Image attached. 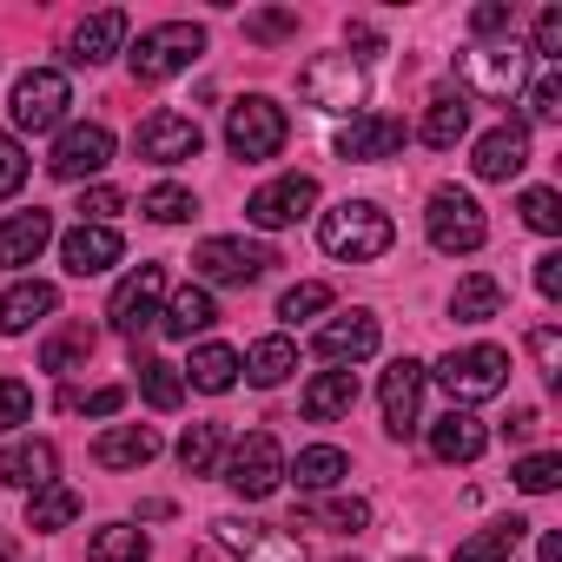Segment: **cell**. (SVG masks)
Returning a JSON list of instances; mask_svg holds the SVG:
<instances>
[{"label": "cell", "instance_id": "6da1fadb", "mask_svg": "<svg viewBox=\"0 0 562 562\" xmlns=\"http://www.w3.org/2000/svg\"><path fill=\"white\" fill-rule=\"evenodd\" d=\"M391 238H397V225H391V212H378L371 199H345V205H331V212L318 218V245H325L331 258H351V265L384 258Z\"/></svg>", "mask_w": 562, "mask_h": 562}, {"label": "cell", "instance_id": "7a4b0ae2", "mask_svg": "<svg viewBox=\"0 0 562 562\" xmlns=\"http://www.w3.org/2000/svg\"><path fill=\"white\" fill-rule=\"evenodd\" d=\"M285 139H292V120H285V106H278V100H265V93L232 100V113H225V146H232V159H245V166L278 159V153H285Z\"/></svg>", "mask_w": 562, "mask_h": 562}, {"label": "cell", "instance_id": "3957f363", "mask_svg": "<svg viewBox=\"0 0 562 562\" xmlns=\"http://www.w3.org/2000/svg\"><path fill=\"white\" fill-rule=\"evenodd\" d=\"M430 378L450 391V404H457V411H470V404H483V397H496V391L509 384V351H503V345H470V351L437 358V371H430Z\"/></svg>", "mask_w": 562, "mask_h": 562}, {"label": "cell", "instance_id": "277c9868", "mask_svg": "<svg viewBox=\"0 0 562 562\" xmlns=\"http://www.w3.org/2000/svg\"><path fill=\"white\" fill-rule=\"evenodd\" d=\"M199 54H205V27H199V21H166V27H146L139 47H133L126 60H133V80L159 87V80L186 74Z\"/></svg>", "mask_w": 562, "mask_h": 562}, {"label": "cell", "instance_id": "5b68a950", "mask_svg": "<svg viewBox=\"0 0 562 562\" xmlns=\"http://www.w3.org/2000/svg\"><path fill=\"white\" fill-rule=\"evenodd\" d=\"M225 483H232V496L265 503L278 483H285V450H278V437L271 430H245L232 443V457H225Z\"/></svg>", "mask_w": 562, "mask_h": 562}, {"label": "cell", "instance_id": "8992f818", "mask_svg": "<svg viewBox=\"0 0 562 562\" xmlns=\"http://www.w3.org/2000/svg\"><path fill=\"white\" fill-rule=\"evenodd\" d=\"M424 232H430V245L437 251H476L483 238H490V218H483V205L470 199V192H457V186H437L430 192V212H424Z\"/></svg>", "mask_w": 562, "mask_h": 562}, {"label": "cell", "instance_id": "52a82bcc", "mask_svg": "<svg viewBox=\"0 0 562 562\" xmlns=\"http://www.w3.org/2000/svg\"><path fill=\"white\" fill-rule=\"evenodd\" d=\"M299 100L318 106V113H358L364 106V67L351 54H318L299 74Z\"/></svg>", "mask_w": 562, "mask_h": 562}, {"label": "cell", "instance_id": "ba28073f", "mask_svg": "<svg viewBox=\"0 0 562 562\" xmlns=\"http://www.w3.org/2000/svg\"><path fill=\"white\" fill-rule=\"evenodd\" d=\"M278 265L271 245H251V238H205L192 251V271L212 278V285H258V278Z\"/></svg>", "mask_w": 562, "mask_h": 562}, {"label": "cell", "instance_id": "9c48e42d", "mask_svg": "<svg viewBox=\"0 0 562 562\" xmlns=\"http://www.w3.org/2000/svg\"><path fill=\"white\" fill-rule=\"evenodd\" d=\"M457 74H463V87L483 93V100H516L522 80H529V54H522V47H463V54H457Z\"/></svg>", "mask_w": 562, "mask_h": 562}, {"label": "cell", "instance_id": "30bf717a", "mask_svg": "<svg viewBox=\"0 0 562 562\" xmlns=\"http://www.w3.org/2000/svg\"><path fill=\"white\" fill-rule=\"evenodd\" d=\"M67 106H74V87H67V74H54V67H34V74H21L14 80V126L21 133H54L60 120H67Z\"/></svg>", "mask_w": 562, "mask_h": 562}, {"label": "cell", "instance_id": "8fae6325", "mask_svg": "<svg viewBox=\"0 0 562 562\" xmlns=\"http://www.w3.org/2000/svg\"><path fill=\"white\" fill-rule=\"evenodd\" d=\"M218 549H232L238 562H312L305 542L292 529H278V522H245V516H218Z\"/></svg>", "mask_w": 562, "mask_h": 562}, {"label": "cell", "instance_id": "7c38bea8", "mask_svg": "<svg viewBox=\"0 0 562 562\" xmlns=\"http://www.w3.org/2000/svg\"><path fill=\"white\" fill-rule=\"evenodd\" d=\"M159 299H166V265H139V271H126V278H120V292H113V305H106L113 331H120V338L153 331V325H159Z\"/></svg>", "mask_w": 562, "mask_h": 562}, {"label": "cell", "instance_id": "4fadbf2b", "mask_svg": "<svg viewBox=\"0 0 562 562\" xmlns=\"http://www.w3.org/2000/svg\"><path fill=\"white\" fill-rule=\"evenodd\" d=\"M113 166V133L100 126V120H80V126H67L60 139H54V153H47V172L54 179H93V172H106Z\"/></svg>", "mask_w": 562, "mask_h": 562}, {"label": "cell", "instance_id": "5bb4252c", "mask_svg": "<svg viewBox=\"0 0 562 562\" xmlns=\"http://www.w3.org/2000/svg\"><path fill=\"white\" fill-rule=\"evenodd\" d=\"M312 205H318V179L285 172V179H271V186H258V192L245 199V218H251L258 232H278V225H299Z\"/></svg>", "mask_w": 562, "mask_h": 562}, {"label": "cell", "instance_id": "9a60e30c", "mask_svg": "<svg viewBox=\"0 0 562 562\" xmlns=\"http://www.w3.org/2000/svg\"><path fill=\"white\" fill-rule=\"evenodd\" d=\"M199 146H205V133H199V120H186V113H153V120H139V133H133V153L153 159V166L199 159Z\"/></svg>", "mask_w": 562, "mask_h": 562}, {"label": "cell", "instance_id": "2e32d148", "mask_svg": "<svg viewBox=\"0 0 562 562\" xmlns=\"http://www.w3.org/2000/svg\"><path fill=\"white\" fill-rule=\"evenodd\" d=\"M397 153H404V120H391V113H351V126L338 133V159H351V166H378Z\"/></svg>", "mask_w": 562, "mask_h": 562}, {"label": "cell", "instance_id": "e0dca14e", "mask_svg": "<svg viewBox=\"0 0 562 562\" xmlns=\"http://www.w3.org/2000/svg\"><path fill=\"white\" fill-rule=\"evenodd\" d=\"M424 364L417 358H397L391 371H384V430L397 437V443H411L417 437V404H424Z\"/></svg>", "mask_w": 562, "mask_h": 562}, {"label": "cell", "instance_id": "ac0fdd59", "mask_svg": "<svg viewBox=\"0 0 562 562\" xmlns=\"http://www.w3.org/2000/svg\"><path fill=\"white\" fill-rule=\"evenodd\" d=\"M470 166H476V179H516V172L529 166V126H522V120H503V126H490V133L476 139Z\"/></svg>", "mask_w": 562, "mask_h": 562}, {"label": "cell", "instance_id": "d6986e66", "mask_svg": "<svg viewBox=\"0 0 562 562\" xmlns=\"http://www.w3.org/2000/svg\"><path fill=\"white\" fill-rule=\"evenodd\" d=\"M0 483H14V490H47V483H60V450L47 443V437H21V443H8L0 450Z\"/></svg>", "mask_w": 562, "mask_h": 562}, {"label": "cell", "instance_id": "ffe728a7", "mask_svg": "<svg viewBox=\"0 0 562 562\" xmlns=\"http://www.w3.org/2000/svg\"><path fill=\"white\" fill-rule=\"evenodd\" d=\"M312 345H318L325 364H364V358L378 351V318H371V312H345V318H331Z\"/></svg>", "mask_w": 562, "mask_h": 562}, {"label": "cell", "instance_id": "44dd1931", "mask_svg": "<svg viewBox=\"0 0 562 562\" xmlns=\"http://www.w3.org/2000/svg\"><path fill=\"white\" fill-rule=\"evenodd\" d=\"M430 450H437V463H476L483 450H490V430H483V417L476 411H443L437 424H430Z\"/></svg>", "mask_w": 562, "mask_h": 562}, {"label": "cell", "instance_id": "7402d4cb", "mask_svg": "<svg viewBox=\"0 0 562 562\" xmlns=\"http://www.w3.org/2000/svg\"><path fill=\"white\" fill-rule=\"evenodd\" d=\"M120 232L113 225H74L67 238H60V265L74 271V278H93V271H106V265H120Z\"/></svg>", "mask_w": 562, "mask_h": 562}, {"label": "cell", "instance_id": "603a6c76", "mask_svg": "<svg viewBox=\"0 0 562 562\" xmlns=\"http://www.w3.org/2000/svg\"><path fill=\"white\" fill-rule=\"evenodd\" d=\"M47 238H54V212H14V218H0V265L8 271H21V265H34L41 251H47Z\"/></svg>", "mask_w": 562, "mask_h": 562}, {"label": "cell", "instance_id": "cb8c5ba5", "mask_svg": "<svg viewBox=\"0 0 562 562\" xmlns=\"http://www.w3.org/2000/svg\"><path fill=\"white\" fill-rule=\"evenodd\" d=\"M120 41H126V14H120V8H100L93 21H80V27H74L67 60H74V67H106V60L120 54Z\"/></svg>", "mask_w": 562, "mask_h": 562}, {"label": "cell", "instance_id": "d4e9b609", "mask_svg": "<svg viewBox=\"0 0 562 562\" xmlns=\"http://www.w3.org/2000/svg\"><path fill=\"white\" fill-rule=\"evenodd\" d=\"M54 312H60V292L47 285V278H21V285L0 299V331L21 338V331H34V325L54 318Z\"/></svg>", "mask_w": 562, "mask_h": 562}, {"label": "cell", "instance_id": "484cf974", "mask_svg": "<svg viewBox=\"0 0 562 562\" xmlns=\"http://www.w3.org/2000/svg\"><path fill=\"white\" fill-rule=\"evenodd\" d=\"M351 404H358V371H325V378H312L305 397H299L305 424H338V417H351Z\"/></svg>", "mask_w": 562, "mask_h": 562}, {"label": "cell", "instance_id": "4316f807", "mask_svg": "<svg viewBox=\"0 0 562 562\" xmlns=\"http://www.w3.org/2000/svg\"><path fill=\"white\" fill-rule=\"evenodd\" d=\"M159 457V437L146 430V424H113L100 443H93V463L100 470H139V463H153Z\"/></svg>", "mask_w": 562, "mask_h": 562}, {"label": "cell", "instance_id": "83f0119b", "mask_svg": "<svg viewBox=\"0 0 562 562\" xmlns=\"http://www.w3.org/2000/svg\"><path fill=\"white\" fill-rule=\"evenodd\" d=\"M285 476L299 483V496H318V490H338L351 476V457L338 443H312V450H299V463H285Z\"/></svg>", "mask_w": 562, "mask_h": 562}, {"label": "cell", "instance_id": "f1b7e54d", "mask_svg": "<svg viewBox=\"0 0 562 562\" xmlns=\"http://www.w3.org/2000/svg\"><path fill=\"white\" fill-rule=\"evenodd\" d=\"M212 325H218V305H212L205 285L172 292V305L159 312V331H166V338H199V331H212Z\"/></svg>", "mask_w": 562, "mask_h": 562}, {"label": "cell", "instance_id": "f546056e", "mask_svg": "<svg viewBox=\"0 0 562 562\" xmlns=\"http://www.w3.org/2000/svg\"><path fill=\"white\" fill-rule=\"evenodd\" d=\"M238 371H245L258 391H278V384L299 371V345H292V338H265V345H251V351L238 358Z\"/></svg>", "mask_w": 562, "mask_h": 562}, {"label": "cell", "instance_id": "4dcf8cb0", "mask_svg": "<svg viewBox=\"0 0 562 562\" xmlns=\"http://www.w3.org/2000/svg\"><path fill=\"white\" fill-rule=\"evenodd\" d=\"M299 516H305V522H318V529H338V536L371 529V503H364V496H305V503H299Z\"/></svg>", "mask_w": 562, "mask_h": 562}, {"label": "cell", "instance_id": "1f68e13d", "mask_svg": "<svg viewBox=\"0 0 562 562\" xmlns=\"http://www.w3.org/2000/svg\"><path fill=\"white\" fill-rule=\"evenodd\" d=\"M496 312H503V285H496L490 271H470L463 285L450 292V318H457V325H490Z\"/></svg>", "mask_w": 562, "mask_h": 562}, {"label": "cell", "instance_id": "d6a6232c", "mask_svg": "<svg viewBox=\"0 0 562 562\" xmlns=\"http://www.w3.org/2000/svg\"><path fill=\"white\" fill-rule=\"evenodd\" d=\"M522 536H529V522H522V516H503V522L476 529L470 542H457V562H509Z\"/></svg>", "mask_w": 562, "mask_h": 562}, {"label": "cell", "instance_id": "836d02e7", "mask_svg": "<svg viewBox=\"0 0 562 562\" xmlns=\"http://www.w3.org/2000/svg\"><path fill=\"white\" fill-rule=\"evenodd\" d=\"M417 133H424V146H437V153H450V146H457V139L470 133V106H463V93H437Z\"/></svg>", "mask_w": 562, "mask_h": 562}, {"label": "cell", "instance_id": "e575fe53", "mask_svg": "<svg viewBox=\"0 0 562 562\" xmlns=\"http://www.w3.org/2000/svg\"><path fill=\"white\" fill-rule=\"evenodd\" d=\"M186 378H192V391H232L238 384V351L232 345H199L192 351V364H186Z\"/></svg>", "mask_w": 562, "mask_h": 562}, {"label": "cell", "instance_id": "d590c367", "mask_svg": "<svg viewBox=\"0 0 562 562\" xmlns=\"http://www.w3.org/2000/svg\"><path fill=\"white\" fill-rule=\"evenodd\" d=\"M74 516H80V490H67V483H47V490L27 496V529H41V536L67 529Z\"/></svg>", "mask_w": 562, "mask_h": 562}, {"label": "cell", "instance_id": "8d00e7d4", "mask_svg": "<svg viewBox=\"0 0 562 562\" xmlns=\"http://www.w3.org/2000/svg\"><path fill=\"white\" fill-rule=\"evenodd\" d=\"M133 371H139V391H146L153 411H179V404H186V378H179V364H166V358H133Z\"/></svg>", "mask_w": 562, "mask_h": 562}, {"label": "cell", "instance_id": "74e56055", "mask_svg": "<svg viewBox=\"0 0 562 562\" xmlns=\"http://www.w3.org/2000/svg\"><path fill=\"white\" fill-rule=\"evenodd\" d=\"M218 450H225V430H218V424H186V437H179V470H186V476H212V470H218Z\"/></svg>", "mask_w": 562, "mask_h": 562}, {"label": "cell", "instance_id": "f35d334b", "mask_svg": "<svg viewBox=\"0 0 562 562\" xmlns=\"http://www.w3.org/2000/svg\"><path fill=\"white\" fill-rule=\"evenodd\" d=\"M153 549H146V536L133 529V522H106V529H93V542H87V562H146Z\"/></svg>", "mask_w": 562, "mask_h": 562}, {"label": "cell", "instance_id": "ab89813d", "mask_svg": "<svg viewBox=\"0 0 562 562\" xmlns=\"http://www.w3.org/2000/svg\"><path fill=\"white\" fill-rule=\"evenodd\" d=\"M93 345H100V331H93V325H67L60 338H47L41 371H80V364L93 358Z\"/></svg>", "mask_w": 562, "mask_h": 562}, {"label": "cell", "instance_id": "60d3db41", "mask_svg": "<svg viewBox=\"0 0 562 562\" xmlns=\"http://www.w3.org/2000/svg\"><path fill=\"white\" fill-rule=\"evenodd\" d=\"M139 212H146V218H159V225H179V218H192V212H199V199H192L186 186H153V192L139 199Z\"/></svg>", "mask_w": 562, "mask_h": 562}, {"label": "cell", "instance_id": "b9f144b4", "mask_svg": "<svg viewBox=\"0 0 562 562\" xmlns=\"http://www.w3.org/2000/svg\"><path fill=\"white\" fill-rule=\"evenodd\" d=\"M516 212H522V225H529V232H542V238H549V232H562V199H555L549 186H529V192L516 199Z\"/></svg>", "mask_w": 562, "mask_h": 562}, {"label": "cell", "instance_id": "7bdbcfd3", "mask_svg": "<svg viewBox=\"0 0 562 562\" xmlns=\"http://www.w3.org/2000/svg\"><path fill=\"white\" fill-rule=\"evenodd\" d=\"M509 483H516V490H529V496H542V490H555V483H562V457H555V450H536V457H522V463L509 470Z\"/></svg>", "mask_w": 562, "mask_h": 562}, {"label": "cell", "instance_id": "ee69618b", "mask_svg": "<svg viewBox=\"0 0 562 562\" xmlns=\"http://www.w3.org/2000/svg\"><path fill=\"white\" fill-rule=\"evenodd\" d=\"M292 34H299V14H292V8L245 14V41H258V47H278V41H292Z\"/></svg>", "mask_w": 562, "mask_h": 562}, {"label": "cell", "instance_id": "f6af8a7d", "mask_svg": "<svg viewBox=\"0 0 562 562\" xmlns=\"http://www.w3.org/2000/svg\"><path fill=\"white\" fill-rule=\"evenodd\" d=\"M27 172H34V159H27V146H21L14 133H0V199H14V192L27 186Z\"/></svg>", "mask_w": 562, "mask_h": 562}, {"label": "cell", "instance_id": "bcb514c9", "mask_svg": "<svg viewBox=\"0 0 562 562\" xmlns=\"http://www.w3.org/2000/svg\"><path fill=\"white\" fill-rule=\"evenodd\" d=\"M325 305H331V285H292L285 299H278V318L299 325V318H318Z\"/></svg>", "mask_w": 562, "mask_h": 562}, {"label": "cell", "instance_id": "7dc6e473", "mask_svg": "<svg viewBox=\"0 0 562 562\" xmlns=\"http://www.w3.org/2000/svg\"><path fill=\"white\" fill-rule=\"evenodd\" d=\"M27 417H34V391H27L21 378H0V437L21 430Z\"/></svg>", "mask_w": 562, "mask_h": 562}, {"label": "cell", "instance_id": "c3c4849f", "mask_svg": "<svg viewBox=\"0 0 562 562\" xmlns=\"http://www.w3.org/2000/svg\"><path fill=\"white\" fill-rule=\"evenodd\" d=\"M529 120H542V126L562 120V74H555V67L536 74V87H529Z\"/></svg>", "mask_w": 562, "mask_h": 562}, {"label": "cell", "instance_id": "681fc988", "mask_svg": "<svg viewBox=\"0 0 562 562\" xmlns=\"http://www.w3.org/2000/svg\"><path fill=\"white\" fill-rule=\"evenodd\" d=\"M529 358H536V371H542L549 384H562V331H555V325H536V331H529Z\"/></svg>", "mask_w": 562, "mask_h": 562}, {"label": "cell", "instance_id": "f907efd6", "mask_svg": "<svg viewBox=\"0 0 562 562\" xmlns=\"http://www.w3.org/2000/svg\"><path fill=\"white\" fill-rule=\"evenodd\" d=\"M516 27V8L509 0H483V8H470V34H476V47L490 41V34H509Z\"/></svg>", "mask_w": 562, "mask_h": 562}, {"label": "cell", "instance_id": "816d5d0a", "mask_svg": "<svg viewBox=\"0 0 562 562\" xmlns=\"http://www.w3.org/2000/svg\"><path fill=\"white\" fill-rule=\"evenodd\" d=\"M113 212H126V192H120V186H93V192H80V225H106Z\"/></svg>", "mask_w": 562, "mask_h": 562}, {"label": "cell", "instance_id": "f5cc1de1", "mask_svg": "<svg viewBox=\"0 0 562 562\" xmlns=\"http://www.w3.org/2000/svg\"><path fill=\"white\" fill-rule=\"evenodd\" d=\"M536 60H562V8H542L536 14Z\"/></svg>", "mask_w": 562, "mask_h": 562}, {"label": "cell", "instance_id": "db71d44e", "mask_svg": "<svg viewBox=\"0 0 562 562\" xmlns=\"http://www.w3.org/2000/svg\"><path fill=\"white\" fill-rule=\"evenodd\" d=\"M536 292H542L549 305L562 299V251H542V258H536Z\"/></svg>", "mask_w": 562, "mask_h": 562}, {"label": "cell", "instance_id": "11a10c76", "mask_svg": "<svg viewBox=\"0 0 562 562\" xmlns=\"http://www.w3.org/2000/svg\"><path fill=\"white\" fill-rule=\"evenodd\" d=\"M80 404H87L93 417H113V411L126 404V391H120V384H106V391H93V397H80Z\"/></svg>", "mask_w": 562, "mask_h": 562}, {"label": "cell", "instance_id": "9f6ffc18", "mask_svg": "<svg viewBox=\"0 0 562 562\" xmlns=\"http://www.w3.org/2000/svg\"><path fill=\"white\" fill-rule=\"evenodd\" d=\"M351 47H358V54H351V60H371V54H378V34H371V27H364V21H358V27H351Z\"/></svg>", "mask_w": 562, "mask_h": 562}, {"label": "cell", "instance_id": "6f0895ef", "mask_svg": "<svg viewBox=\"0 0 562 562\" xmlns=\"http://www.w3.org/2000/svg\"><path fill=\"white\" fill-rule=\"evenodd\" d=\"M542 562H562V536H542Z\"/></svg>", "mask_w": 562, "mask_h": 562}, {"label": "cell", "instance_id": "680465c9", "mask_svg": "<svg viewBox=\"0 0 562 562\" xmlns=\"http://www.w3.org/2000/svg\"><path fill=\"white\" fill-rule=\"evenodd\" d=\"M411 562H417V555H411Z\"/></svg>", "mask_w": 562, "mask_h": 562}]
</instances>
